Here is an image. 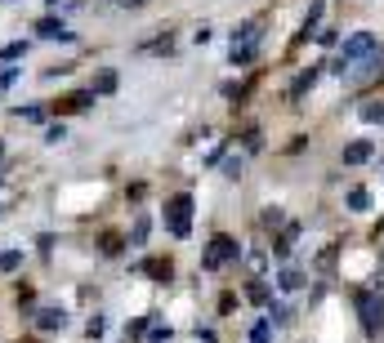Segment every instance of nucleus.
I'll list each match as a JSON object with an SVG mask.
<instances>
[{"label":"nucleus","mask_w":384,"mask_h":343,"mask_svg":"<svg viewBox=\"0 0 384 343\" xmlns=\"http://www.w3.org/2000/svg\"><path fill=\"white\" fill-rule=\"evenodd\" d=\"M18 116H27V120H45V107H41V103H32V107H18Z\"/></svg>","instance_id":"f3484780"},{"label":"nucleus","mask_w":384,"mask_h":343,"mask_svg":"<svg viewBox=\"0 0 384 343\" xmlns=\"http://www.w3.org/2000/svg\"><path fill=\"white\" fill-rule=\"evenodd\" d=\"M121 5H125V9H135V5H143V0H121Z\"/></svg>","instance_id":"aec40b11"},{"label":"nucleus","mask_w":384,"mask_h":343,"mask_svg":"<svg viewBox=\"0 0 384 343\" xmlns=\"http://www.w3.org/2000/svg\"><path fill=\"white\" fill-rule=\"evenodd\" d=\"M63 321H67L63 308H41V316H36V326H41V330H63Z\"/></svg>","instance_id":"0eeeda50"},{"label":"nucleus","mask_w":384,"mask_h":343,"mask_svg":"<svg viewBox=\"0 0 384 343\" xmlns=\"http://www.w3.org/2000/svg\"><path fill=\"white\" fill-rule=\"evenodd\" d=\"M36 31H41L45 41H76V36H71L58 18H41V22H36Z\"/></svg>","instance_id":"39448f33"},{"label":"nucleus","mask_w":384,"mask_h":343,"mask_svg":"<svg viewBox=\"0 0 384 343\" xmlns=\"http://www.w3.org/2000/svg\"><path fill=\"white\" fill-rule=\"evenodd\" d=\"M299 281H304V276H299L295 267H286V272H282V290H299Z\"/></svg>","instance_id":"ddd939ff"},{"label":"nucleus","mask_w":384,"mask_h":343,"mask_svg":"<svg viewBox=\"0 0 384 343\" xmlns=\"http://www.w3.org/2000/svg\"><path fill=\"white\" fill-rule=\"evenodd\" d=\"M250 299H255V303H268L273 294H268V286H263V281H255V286H250Z\"/></svg>","instance_id":"dca6fc26"},{"label":"nucleus","mask_w":384,"mask_h":343,"mask_svg":"<svg viewBox=\"0 0 384 343\" xmlns=\"http://www.w3.org/2000/svg\"><path fill=\"white\" fill-rule=\"evenodd\" d=\"M90 103H94V90H81V94H71V98H63V103H58V112H85Z\"/></svg>","instance_id":"6e6552de"},{"label":"nucleus","mask_w":384,"mask_h":343,"mask_svg":"<svg viewBox=\"0 0 384 343\" xmlns=\"http://www.w3.org/2000/svg\"><path fill=\"white\" fill-rule=\"evenodd\" d=\"M362 120H384V103H366L362 107Z\"/></svg>","instance_id":"2eb2a0df"},{"label":"nucleus","mask_w":384,"mask_h":343,"mask_svg":"<svg viewBox=\"0 0 384 343\" xmlns=\"http://www.w3.org/2000/svg\"><path fill=\"white\" fill-rule=\"evenodd\" d=\"M228 259H237V241L233 237H214L210 250H206V259H201V267H210V272H214V267H224Z\"/></svg>","instance_id":"20e7f679"},{"label":"nucleus","mask_w":384,"mask_h":343,"mask_svg":"<svg viewBox=\"0 0 384 343\" xmlns=\"http://www.w3.org/2000/svg\"><path fill=\"white\" fill-rule=\"evenodd\" d=\"M22 263V254L18 250H9V254H0V267H5V272H14V267Z\"/></svg>","instance_id":"4468645a"},{"label":"nucleus","mask_w":384,"mask_h":343,"mask_svg":"<svg viewBox=\"0 0 384 343\" xmlns=\"http://www.w3.org/2000/svg\"><path fill=\"white\" fill-rule=\"evenodd\" d=\"M273 339V330H268V321H259L255 330H250V343H268Z\"/></svg>","instance_id":"f8f14e48"},{"label":"nucleus","mask_w":384,"mask_h":343,"mask_svg":"<svg viewBox=\"0 0 384 343\" xmlns=\"http://www.w3.org/2000/svg\"><path fill=\"white\" fill-rule=\"evenodd\" d=\"M192 196L184 192V196H174V201L170 205H165V227H170L174 232V237H188V232H192Z\"/></svg>","instance_id":"f03ea898"},{"label":"nucleus","mask_w":384,"mask_h":343,"mask_svg":"<svg viewBox=\"0 0 384 343\" xmlns=\"http://www.w3.org/2000/svg\"><path fill=\"white\" fill-rule=\"evenodd\" d=\"M148 339H152V343H165V339H170V326H152Z\"/></svg>","instance_id":"a211bd4d"},{"label":"nucleus","mask_w":384,"mask_h":343,"mask_svg":"<svg viewBox=\"0 0 384 343\" xmlns=\"http://www.w3.org/2000/svg\"><path fill=\"white\" fill-rule=\"evenodd\" d=\"M366 205H371V196H366L362 188H353V192H349V210H366Z\"/></svg>","instance_id":"9d476101"},{"label":"nucleus","mask_w":384,"mask_h":343,"mask_svg":"<svg viewBox=\"0 0 384 343\" xmlns=\"http://www.w3.org/2000/svg\"><path fill=\"white\" fill-rule=\"evenodd\" d=\"M112 90H116V76H112V71H103L99 85H94V94H112Z\"/></svg>","instance_id":"9b49d317"},{"label":"nucleus","mask_w":384,"mask_h":343,"mask_svg":"<svg viewBox=\"0 0 384 343\" xmlns=\"http://www.w3.org/2000/svg\"><path fill=\"white\" fill-rule=\"evenodd\" d=\"M371 156H376L371 143H349V147H344V165H366Z\"/></svg>","instance_id":"423d86ee"},{"label":"nucleus","mask_w":384,"mask_h":343,"mask_svg":"<svg viewBox=\"0 0 384 343\" xmlns=\"http://www.w3.org/2000/svg\"><path fill=\"white\" fill-rule=\"evenodd\" d=\"M143 241H148V218H139V223H135V245H143Z\"/></svg>","instance_id":"6ab92c4d"},{"label":"nucleus","mask_w":384,"mask_h":343,"mask_svg":"<svg viewBox=\"0 0 384 343\" xmlns=\"http://www.w3.org/2000/svg\"><path fill=\"white\" fill-rule=\"evenodd\" d=\"M357 312H362V326H366V330H380V321H384L380 294H376V290H362V294H357Z\"/></svg>","instance_id":"7ed1b4c3"},{"label":"nucleus","mask_w":384,"mask_h":343,"mask_svg":"<svg viewBox=\"0 0 384 343\" xmlns=\"http://www.w3.org/2000/svg\"><path fill=\"white\" fill-rule=\"evenodd\" d=\"M317 71H322V67H308V71H304V76H299V80H295V98H299V94H304V90H313V85H317Z\"/></svg>","instance_id":"1a4fd4ad"},{"label":"nucleus","mask_w":384,"mask_h":343,"mask_svg":"<svg viewBox=\"0 0 384 343\" xmlns=\"http://www.w3.org/2000/svg\"><path fill=\"white\" fill-rule=\"evenodd\" d=\"M376 49H380V36H371V31L349 36V41H344V49H340V63H335V71H340V76H349V63H362V58H371Z\"/></svg>","instance_id":"f257e3e1"}]
</instances>
